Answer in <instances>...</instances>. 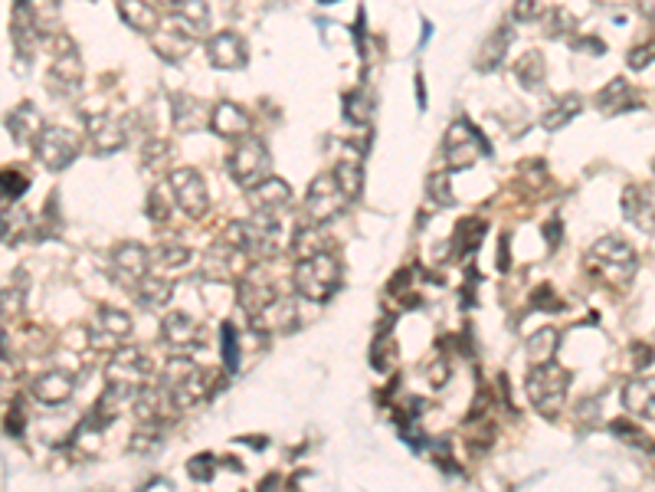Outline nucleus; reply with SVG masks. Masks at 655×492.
<instances>
[{"instance_id": "obj_7", "label": "nucleus", "mask_w": 655, "mask_h": 492, "mask_svg": "<svg viewBox=\"0 0 655 492\" xmlns=\"http://www.w3.org/2000/svg\"><path fill=\"white\" fill-rule=\"evenodd\" d=\"M443 155H446L449 171H469L479 158L492 155V148H488V138L469 119H456L446 128Z\"/></svg>"}, {"instance_id": "obj_4", "label": "nucleus", "mask_w": 655, "mask_h": 492, "mask_svg": "<svg viewBox=\"0 0 655 492\" xmlns=\"http://www.w3.org/2000/svg\"><path fill=\"white\" fill-rule=\"evenodd\" d=\"M161 384L171 391L177 410L204 404L207 397L220 388V384H217V371L200 368L197 361H190V358H171L168 365H164Z\"/></svg>"}, {"instance_id": "obj_50", "label": "nucleus", "mask_w": 655, "mask_h": 492, "mask_svg": "<svg viewBox=\"0 0 655 492\" xmlns=\"http://www.w3.org/2000/svg\"><path fill=\"white\" fill-rule=\"evenodd\" d=\"M187 476L194 479V483H213V476H217V460H213L210 453H200V456H190L187 460Z\"/></svg>"}, {"instance_id": "obj_54", "label": "nucleus", "mask_w": 655, "mask_h": 492, "mask_svg": "<svg viewBox=\"0 0 655 492\" xmlns=\"http://www.w3.org/2000/svg\"><path fill=\"white\" fill-rule=\"evenodd\" d=\"M649 365H652V345L636 342V345H633V368H636V371H646Z\"/></svg>"}, {"instance_id": "obj_22", "label": "nucleus", "mask_w": 655, "mask_h": 492, "mask_svg": "<svg viewBox=\"0 0 655 492\" xmlns=\"http://www.w3.org/2000/svg\"><path fill=\"white\" fill-rule=\"evenodd\" d=\"M249 125L253 122H249L246 109L230 99H223L210 109V128L223 138V142H240V138L249 135Z\"/></svg>"}, {"instance_id": "obj_27", "label": "nucleus", "mask_w": 655, "mask_h": 492, "mask_svg": "<svg viewBox=\"0 0 655 492\" xmlns=\"http://www.w3.org/2000/svg\"><path fill=\"white\" fill-rule=\"evenodd\" d=\"M236 296H240V306H243L246 315H249V312H256L259 306H266V302H269L272 296H279V289L272 286L269 279L259 273V269L249 266L246 273L240 276V286H236Z\"/></svg>"}, {"instance_id": "obj_3", "label": "nucleus", "mask_w": 655, "mask_h": 492, "mask_svg": "<svg viewBox=\"0 0 655 492\" xmlns=\"http://www.w3.org/2000/svg\"><path fill=\"white\" fill-rule=\"evenodd\" d=\"M226 243H233L236 250H243L249 260L269 263L282 253V227L279 217L272 214H253L249 220H236L230 230L223 233Z\"/></svg>"}, {"instance_id": "obj_8", "label": "nucleus", "mask_w": 655, "mask_h": 492, "mask_svg": "<svg viewBox=\"0 0 655 492\" xmlns=\"http://www.w3.org/2000/svg\"><path fill=\"white\" fill-rule=\"evenodd\" d=\"M79 155H82V138L73 128L63 125H46L37 142H33V158L50 174H63L66 168H73V161Z\"/></svg>"}, {"instance_id": "obj_17", "label": "nucleus", "mask_w": 655, "mask_h": 492, "mask_svg": "<svg viewBox=\"0 0 655 492\" xmlns=\"http://www.w3.org/2000/svg\"><path fill=\"white\" fill-rule=\"evenodd\" d=\"M131 410H135L138 424H158L164 427L171 417V410H177L171 391L164 384H145L135 397H131Z\"/></svg>"}, {"instance_id": "obj_25", "label": "nucleus", "mask_w": 655, "mask_h": 492, "mask_svg": "<svg viewBox=\"0 0 655 492\" xmlns=\"http://www.w3.org/2000/svg\"><path fill=\"white\" fill-rule=\"evenodd\" d=\"M168 23H174L177 30H184L187 37H204L210 30V7L207 0H174L171 4V17Z\"/></svg>"}, {"instance_id": "obj_2", "label": "nucleus", "mask_w": 655, "mask_h": 492, "mask_svg": "<svg viewBox=\"0 0 655 492\" xmlns=\"http://www.w3.org/2000/svg\"><path fill=\"white\" fill-rule=\"evenodd\" d=\"M292 283H295V292H299L305 302L325 306V302L335 299V292L341 289V260L328 250L308 253L295 263Z\"/></svg>"}, {"instance_id": "obj_35", "label": "nucleus", "mask_w": 655, "mask_h": 492, "mask_svg": "<svg viewBox=\"0 0 655 492\" xmlns=\"http://www.w3.org/2000/svg\"><path fill=\"white\" fill-rule=\"evenodd\" d=\"M485 220L479 217H466L462 224H456V233H452V250L456 256H472L479 250V243L485 240Z\"/></svg>"}, {"instance_id": "obj_36", "label": "nucleus", "mask_w": 655, "mask_h": 492, "mask_svg": "<svg viewBox=\"0 0 655 492\" xmlns=\"http://www.w3.org/2000/svg\"><path fill=\"white\" fill-rule=\"evenodd\" d=\"M171 181H161V184H154L151 191H148V201H145V217L151 220L154 227H164L171 220V207L177 201H171Z\"/></svg>"}, {"instance_id": "obj_46", "label": "nucleus", "mask_w": 655, "mask_h": 492, "mask_svg": "<svg viewBox=\"0 0 655 492\" xmlns=\"http://www.w3.org/2000/svg\"><path fill=\"white\" fill-rule=\"evenodd\" d=\"M541 30H544V37H570V33L577 30V20L570 17L567 10L554 7L541 17Z\"/></svg>"}, {"instance_id": "obj_11", "label": "nucleus", "mask_w": 655, "mask_h": 492, "mask_svg": "<svg viewBox=\"0 0 655 492\" xmlns=\"http://www.w3.org/2000/svg\"><path fill=\"white\" fill-rule=\"evenodd\" d=\"M302 322L299 306L289 296H272L266 306H259L256 312H249V328L259 335H289Z\"/></svg>"}, {"instance_id": "obj_20", "label": "nucleus", "mask_w": 655, "mask_h": 492, "mask_svg": "<svg viewBox=\"0 0 655 492\" xmlns=\"http://www.w3.org/2000/svg\"><path fill=\"white\" fill-rule=\"evenodd\" d=\"M161 342L174 351H194L204 345V325L187 312H171L161 322Z\"/></svg>"}, {"instance_id": "obj_49", "label": "nucleus", "mask_w": 655, "mask_h": 492, "mask_svg": "<svg viewBox=\"0 0 655 492\" xmlns=\"http://www.w3.org/2000/svg\"><path fill=\"white\" fill-rule=\"evenodd\" d=\"M164 427L158 424H141V430H135V437H131V453H154L164 443Z\"/></svg>"}, {"instance_id": "obj_43", "label": "nucleus", "mask_w": 655, "mask_h": 492, "mask_svg": "<svg viewBox=\"0 0 655 492\" xmlns=\"http://www.w3.org/2000/svg\"><path fill=\"white\" fill-rule=\"evenodd\" d=\"M335 178L341 184V191L348 194V201H357L361 197V187H364V171H361V164L351 161V158H344L335 164Z\"/></svg>"}, {"instance_id": "obj_29", "label": "nucleus", "mask_w": 655, "mask_h": 492, "mask_svg": "<svg viewBox=\"0 0 655 492\" xmlns=\"http://www.w3.org/2000/svg\"><path fill=\"white\" fill-rule=\"evenodd\" d=\"M190 40L194 37H187L184 30H177L174 23H168V27H158L151 33V50L158 53L164 63H181L190 53Z\"/></svg>"}, {"instance_id": "obj_58", "label": "nucleus", "mask_w": 655, "mask_h": 492, "mask_svg": "<svg viewBox=\"0 0 655 492\" xmlns=\"http://www.w3.org/2000/svg\"><path fill=\"white\" fill-rule=\"evenodd\" d=\"M642 14H646V20L655 23V0H642Z\"/></svg>"}, {"instance_id": "obj_23", "label": "nucleus", "mask_w": 655, "mask_h": 492, "mask_svg": "<svg viewBox=\"0 0 655 492\" xmlns=\"http://www.w3.org/2000/svg\"><path fill=\"white\" fill-rule=\"evenodd\" d=\"M73 391H76L73 374H69V371H59V368L37 374V378H33V384H30V394L37 397L40 404H46V407L66 404L69 397H73Z\"/></svg>"}, {"instance_id": "obj_32", "label": "nucleus", "mask_w": 655, "mask_h": 492, "mask_svg": "<svg viewBox=\"0 0 655 492\" xmlns=\"http://www.w3.org/2000/svg\"><path fill=\"white\" fill-rule=\"evenodd\" d=\"M131 292H135V299H138L141 309L158 312V309L168 306L171 296H174V279H164V276H151V273H148Z\"/></svg>"}, {"instance_id": "obj_37", "label": "nucleus", "mask_w": 655, "mask_h": 492, "mask_svg": "<svg viewBox=\"0 0 655 492\" xmlns=\"http://www.w3.org/2000/svg\"><path fill=\"white\" fill-rule=\"evenodd\" d=\"M580 112H583V99L577 96V92H570V96H564L551 112H544L541 128H544V132H561V128L574 122Z\"/></svg>"}, {"instance_id": "obj_39", "label": "nucleus", "mask_w": 655, "mask_h": 492, "mask_svg": "<svg viewBox=\"0 0 655 492\" xmlns=\"http://www.w3.org/2000/svg\"><path fill=\"white\" fill-rule=\"evenodd\" d=\"M30 227H33V220H30V214L17 201H14V207L4 204V246L20 243L30 233Z\"/></svg>"}, {"instance_id": "obj_45", "label": "nucleus", "mask_w": 655, "mask_h": 492, "mask_svg": "<svg viewBox=\"0 0 655 492\" xmlns=\"http://www.w3.org/2000/svg\"><path fill=\"white\" fill-rule=\"evenodd\" d=\"M27 289H30L27 269H14V273H10V283L4 286V312H7V315L23 309V299H27Z\"/></svg>"}, {"instance_id": "obj_34", "label": "nucleus", "mask_w": 655, "mask_h": 492, "mask_svg": "<svg viewBox=\"0 0 655 492\" xmlns=\"http://www.w3.org/2000/svg\"><path fill=\"white\" fill-rule=\"evenodd\" d=\"M511 73H515V79H518L528 92H538V89H544L547 63H544V56H541L538 50H528V53L518 56V60H515V66H511Z\"/></svg>"}, {"instance_id": "obj_47", "label": "nucleus", "mask_w": 655, "mask_h": 492, "mask_svg": "<svg viewBox=\"0 0 655 492\" xmlns=\"http://www.w3.org/2000/svg\"><path fill=\"white\" fill-rule=\"evenodd\" d=\"M190 260H194V253H190L184 243H168V240H164L158 250H154V263L164 266V269H181Z\"/></svg>"}, {"instance_id": "obj_26", "label": "nucleus", "mask_w": 655, "mask_h": 492, "mask_svg": "<svg viewBox=\"0 0 655 492\" xmlns=\"http://www.w3.org/2000/svg\"><path fill=\"white\" fill-rule=\"evenodd\" d=\"M43 115L33 102H20L14 112L7 115V132L17 145H33L43 132Z\"/></svg>"}, {"instance_id": "obj_52", "label": "nucleus", "mask_w": 655, "mask_h": 492, "mask_svg": "<svg viewBox=\"0 0 655 492\" xmlns=\"http://www.w3.org/2000/svg\"><path fill=\"white\" fill-rule=\"evenodd\" d=\"M652 63H655V40L642 43V46H636L633 53H629V66H633V69H646Z\"/></svg>"}, {"instance_id": "obj_48", "label": "nucleus", "mask_w": 655, "mask_h": 492, "mask_svg": "<svg viewBox=\"0 0 655 492\" xmlns=\"http://www.w3.org/2000/svg\"><path fill=\"white\" fill-rule=\"evenodd\" d=\"M0 187H4V204H14L27 194L30 178L20 168H4V174H0Z\"/></svg>"}, {"instance_id": "obj_9", "label": "nucleus", "mask_w": 655, "mask_h": 492, "mask_svg": "<svg viewBox=\"0 0 655 492\" xmlns=\"http://www.w3.org/2000/svg\"><path fill=\"white\" fill-rule=\"evenodd\" d=\"M226 171H230V178L240 184V187H256L259 181H266L272 174V155L262 138L256 135H246L240 138V145L230 151V158H226Z\"/></svg>"}, {"instance_id": "obj_6", "label": "nucleus", "mask_w": 655, "mask_h": 492, "mask_svg": "<svg viewBox=\"0 0 655 492\" xmlns=\"http://www.w3.org/2000/svg\"><path fill=\"white\" fill-rule=\"evenodd\" d=\"M151 361L141 348L135 345H122L112 351L109 365H105V388H109L118 401H131L148 381Z\"/></svg>"}, {"instance_id": "obj_31", "label": "nucleus", "mask_w": 655, "mask_h": 492, "mask_svg": "<svg viewBox=\"0 0 655 492\" xmlns=\"http://www.w3.org/2000/svg\"><path fill=\"white\" fill-rule=\"evenodd\" d=\"M511 37H515V27L505 20L502 27H498L492 37H488L485 43H482V50H479V60H475V69L479 73H495L498 69V63L505 60V53H508V43H511Z\"/></svg>"}, {"instance_id": "obj_16", "label": "nucleus", "mask_w": 655, "mask_h": 492, "mask_svg": "<svg viewBox=\"0 0 655 492\" xmlns=\"http://www.w3.org/2000/svg\"><path fill=\"white\" fill-rule=\"evenodd\" d=\"M86 138H89L95 155H102V158L115 155V151H122L128 142V125L118 119V115H109V112L92 115V119L86 122Z\"/></svg>"}, {"instance_id": "obj_5", "label": "nucleus", "mask_w": 655, "mask_h": 492, "mask_svg": "<svg viewBox=\"0 0 655 492\" xmlns=\"http://www.w3.org/2000/svg\"><path fill=\"white\" fill-rule=\"evenodd\" d=\"M570 381H574V374L557 365V361H541V365H531L524 388H528V401L541 417H557L564 410Z\"/></svg>"}, {"instance_id": "obj_30", "label": "nucleus", "mask_w": 655, "mask_h": 492, "mask_svg": "<svg viewBox=\"0 0 655 492\" xmlns=\"http://www.w3.org/2000/svg\"><path fill=\"white\" fill-rule=\"evenodd\" d=\"M623 407L633 417L655 420V378H633L623 388Z\"/></svg>"}, {"instance_id": "obj_10", "label": "nucleus", "mask_w": 655, "mask_h": 492, "mask_svg": "<svg viewBox=\"0 0 655 492\" xmlns=\"http://www.w3.org/2000/svg\"><path fill=\"white\" fill-rule=\"evenodd\" d=\"M348 204L351 201H348V194L341 191L335 171H331V174H318V178L308 184V194H305V220H308V224L325 227Z\"/></svg>"}, {"instance_id": "obj_44", "label": "nucleus", "mask_w": 655, "mask_h": 492, "mask_svg": "<svg viewBox=\"0 0 655 492\" xmlns=\"http://www.w3.org/2000/svg\"><path fill=\"white\" fill-rule=\"evenodd\" d=\"M426 197H430L433 210L456 204V197H452V178H449V171H433V174H430V181H426Z\"/></svg>"}, {"instance_id": "obj_19", "label": "nucleus", "mask_w": 655, "mask_h": 492, "mask_svg": "<svg viewBox=\"0 0 655 492\" xmlns=\"http://www.w3.org/2000/svg\"><path fill=\"white\" fill-rule=\"evenodd\" d=\"M246 201L253 207V214H272L279 217L285 210L292 207V187L285 184L276 174H269L266 181H259L256 187H249L246 191Z\"/></svg>"}, {"instance_id": "obj_38", "label": "nucleus", "mask_w": 655, "mask_h": 492, "mask_svg": "<svg viewBox=\"0 0 655 492\" xmlns=\"http://www.w3.org/2000/svg\"><path fill=\"white\" fill-rule=\"evenodd\" d=\"M557 345H561V332L557 328H538L531 338H528V361L531 365H541V361H554L557 355Z\"/></svg>"}, {"instance_id": "obj_51", "label": "nucleus", "mask_w": 655, "mask_h": 492, "mask_svg": "<svg viewBox=\"0 0 655 492\" xmlns=\"http://www.w3.org/2000/svg\"><path fill=\"white\" fill-rule=\"evenodd\" d=\"M168 155H171L168 142H148L145 151H141V164H145V168H151V171H158L161 164L168 161Z\"/></svg>"}, {"instance_id": "obj_42", "label": "nucleus", "mask_w": 655, "mask_h": 492, "mask_svg": "<svg viewBox=\"0 0 655 492\" xmlns=\"http://www.w3.org/2000/svg\"><path fill=\"white\" fill-rule=\"evenodd\" d=\"M220 355H223L226 374H236V368H240V358H243V348H240V332H236L233 322L220 325Z\"/></svg>"}, {"instance_id": "obj_33", "label": "nucleus", "mask_w": 655, "mask_h": 492, "mask_svg": "<svg viewBox=\"0 0 655 492\" xmlns=\"http://www.w3.org/2000/svg\"><path fill=\"white\" fill-rule=\"evenodd\" d=\"M118 14H122V20L128 23L135 33H151L161 27V17H158V10H154L151 4H145V0H118Z\"/></svg>"}, {"instance_id": "obj_28", "label": "nucleus", "mask_w": 655, "mask_h": 492, "mask_svg": "<svg viewBox=\"0 0 655 492\" xmlns=\"http://www.w3.org/2000/svg\"><path fill=\"white\" fill-rule=\"evenodd\" d=\"M171 119H174L177 132H194V128L210 125L207 105L200 99H194V96H184V92L171 96Z\"/></svg>"}, {"instance_id": "obj_1", "label": "nucleus", "mask_w": 655, "mask_h": 492, "mask_svg": "<svg viewBox=\"0 0 655 492\" xmlns=\"http://www.w3.org/2000/svg\"><path fill=\"white\" fill-rule=\"evenodd\" d=\"M583 266L593 279H600L606 286H629L639 269V256L623 237L616 233H606L597 243H590V250L583 253Z\"/></svg>"}, {"instance_id": "obj_15", "label": "nucleus", "mask_w": 655, "mask_h": 492, "mask_svg": "<svg viewBox=\"0 0 655 492\" xmlns=\"http://www.w3.org/2000/svg\"><path fill=\"white\" fill-rule=\"evenodd\" d=\"M131 315L122 312L118 306H99L95 309V322H92V332H89V342L92 348H122L128 338H131Z\"/></svg>"}, {"instance_id": "obj_12", "label": "nucleus", "mask_w": 655, "mask_h": 492, "mask_svg": "<svg viewBox=\"0 0 655 492\" xmlns=\"http://www.w3.org/2000/svg\"><path fill=\"white\" fill-rule=\"evenodd\" d=\"M82 82V60H79V50L76 43L69 37H59L53 46V66L46 73V86L56 96H66V92H76Z\"/></svg>"}, {"instance_id": "obj_13", "label": "nucleus", "mask_w": 655, "mask_h": 492, "mask_svg": "<svg viewBox=\"0 0 655 492\" xmlns=\"http://www.w3.org/2000/svg\"><path fill=\"white\" fill-rule=\"evenodd\" d=\"M171 181V191H174V201L177 207L184 210L187 217L200 220L210 210V194H207V181L200 178V171L194 168H177L168 174Z\"/></svg>"}, {"instance_id": "obj_24", "label": "nucleus", "mask_w": 655, "mask_h": 492, "mask_svg": "<svg viewBox=\"0 0 655 492\" xmlns=\"http://www.w3.org/2000/svg\"><path fill=\"white\" fill-rule=\"evenodd\" d=\"M597 109L603 115H626V112H636L642 109V92L633 89L629 82L619 76L613 82H606V86L597 92Z\"/></svg>"}, {"instance_id": "obj_56", "label": "nucleus", "mask_w": 655, "mask_h": 492, "mask_svg": "<svg viewBox=\"0 0 655 492\" xmlns=\"http://www.w3.org/2000/svg\"><path fill=\"white\" fill-rule=\"evenodd\" d=\"M538 302H544L541 309H551V312H554V309H561V299L554 296L551 286H541V292H534V306H538Z\"/></svg>"}, {"instance_id": "obj_40", "label": "nucleus", "mask_w": 655, "mask_h": 492, "mask_svg": "<svg viewBox=\"0 0 655 492\" xmlns=\"http://www.w3.org/2000/svg\"><path fill=\"white\" fill-rule=\"evenodd\" d=\"M610 430H613V437H616L619 443H626V447H633V450H646V453H655V440H652L649 433L642 430V427H636L633 420H613Z\"/></svg>"}, {"instance_id": "obj_57", "label": "nucleus", "mask_w": 655, "mask_h": 492, "mask_svg": "<svg viewBox=\"0 0 655 492\" xmlns=\"http://www.w3.org/2000/svg\"><path fill=\"white\" fill-rule=\"evenodd\" d=\"M515 17L518 20H534V17H538V0H515Z\"/></svg>"}, {"instance_id": "obj_18", "label": "nucleus", "mask_w": 655, "mask_h": 492, "mask_svg": "<svg viewBox=\"0 0 655 492\" xmlns=\"http://www.w3.org/2000/svg\"><path fill=\"white\" fill-rule=\"evenodd\" d=\"M207 60L213 69H220V73H236V69H243L249 63V50L240 33L223 30V33H213L207 40Z\"/></svg>"}, {"instance_id": "obj_14", "label": "nucleus", "mask_w": 655, "mask_h": 492, "mask_svg": "<svg viewBox=\"0 0 655 492\" xmlns=\"http://www.w3.org/2000/svg\"><path fill=\"white\" fill-rule=\"evenodd\" d=\"M154 263V253L148 246H141L135 240L128 243H118L112 250V276L115 283H122L125 289H135L141 279L148 276V269Z\"/></svg>"}, {"instance_id": "obj_21", "label": "nucleus", "mask_w": 655, "mask_h": 492, "mask_svg": "<svg viewBox=\"0 0 655 492\" xmlns=\"http://www.w3.org/2000/svg\"><path fill=\"white\" fill-rule=\"evenodd\" d=\"M623 217L642 233H655V184H629L623 191Z\"/></svg>"}, {"instance_id": "obj_60", "label": "nucleus", "mask_w": 655, "mask_h": 492, "mask_svg": "<svg viewBox=\"0 0 655 492\" xmlns=\"http://www.w3.org/2000/svg\"><path fill=\"white\" fill-rule=\"evenodd\" d=\"M158 4H168V7H171V4H174V0H158Z\"/></svg>"}, {"instance_id": "obj_53", "label": "nucleus", "mask_w": 655, "mask_h": 492, "mask_svg": "<svg viewBox=\"0 0 655 492\" xmlns=\"http://www.w3.org/2000/svg\"><path fill=\"white\" fill-rule=\"evenodd\" d=\"M4 427H7V437H23V407L20 404H10L7 407Z\"/></svg>"}, {"instance_id": "obj_41", "label": "nucleus", "mask_w": 655, "mask_h": 492, "mask_svg": "<svg viewBox=\"0 0 655 492\" xmlns=\"http://www.w3.org/2000/svg\"><path fill=\"white\" fill-rule=\"evenodd\" d=\"M371 112H374V96L367 89H354L344 96V119L351 125H367L371 122Z\"/></svg>"}, {"instance_id": "obj_59", "label": "nucleus", "mask_w": 655, "mask_h": 492, "mask_svg": "<svg viewBox=\"0 0 655 492\" xmlns=\"http://www.w3.org/2000/svg\"><path fill=\"white\" fill-rule=\"evenodd\" d=\"M318 4H338V0H318Z\"/></svg>"}, {"instance_id": "obj_55", "label": "nucleus", "mask_w": 655, "mask_h": 492, "mask_svg": "<svg viewBox=\"0 0 655 492\" xmlns=\"http://www.w3.org/2000/svg\"><path fill=\"white\" fill-rule=\"evenodd\" d=\"M574 50L577 53H593V56H603L606 53V46H603V40L600 37H580V40H574Z\"/></svg>"}]
</instances>
